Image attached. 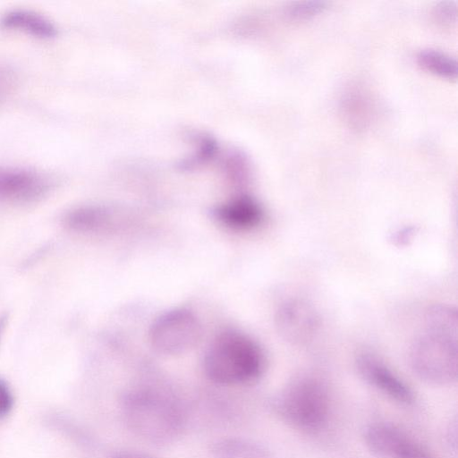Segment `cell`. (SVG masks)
<instances>
[{"label":"cell","mask_w":458,"mask_h":458,"mask_svg":"<svg viewBox=\"0 0 458 458\" xmlns=\"http://www.w3.org/2000/svg\"><path fill=\"white\" fill-rule=\"evenodd\" d=\"M13 406V396L5 380L0 378V418L8 415Z\"/></svg>","instance_id":"cell-18"},{"label":"cell","mask_w":458,"mask_h":458,"mask_svg":"<svg viewBox=\"0 0 458 458\" xmlns=\"http://www.w3.org/2000/svg\"><path fill=\"white\" fill-rule=\"evenodd\" d=\"M265 355L247 335L227 331L219 335L204 358V371L215 383L226 386L251 383L263 374Z\"/></svg>","instance_id":"cell-2"},{"label":"cell","mask_w":458,"mask_h":458,"mask_svg":"<svg viewBox=\"0 0 458 458\" xmlns=\"http://www.w3.org/2000/svg\"><path fill=\"white\" fill-rule=\"evenodd\" d=\"M49 189L41 174L21 167L0 166V201L29 202L41 198Z\"/></svg>","instance_id":"cell-9"},{"label":"cell","mask_w":458,"mask_h":458,"mask_svg":"<svg viewBox=\"0 0 458 458\" xmlns=\"http://www.w3.org/2000/svg\"><path fill=\"white\" fill-rule=\"evenodd\" d=\"M104 219L103 211L95 208H80L64 217L65 225L74 231L87 232L97 229Z\"/></svg>","instance_id":"cell-14"},{"label":"cell","mask_w":458,"mask_h":458,"mask_svg":"<svg viewBox=\"0 0 458 458\" xmlns=\"http://www.w3.org/2000/svg\"><path fill=\"white\" fill-rule=\"evenodd\" d=\"M201 334L197 318L187 310L176 309L163 314L153 323L149 341L157 352L176 355L193 348Z\"/></svg>","instance_id":"cell-5"},{"label":"cell","mask_w":458,"mask_h":458,"mask_svg":"<svg viewBox=\"0 0 458 458\" xmlns=\"http://www.w3.org/2000/svg\"><path fill=\"white\" fill-rule=\"evenodd\" d=\"M216 216L229 227L249 229L261 222L263 211L254 199L242 197L220 207Z\"/></svg>","instance_id":"cell-10"},{"label":"cell","mask_w":458,"mask_h":458,"mask_svg":"<svg viewBox=\"0 0 458 458\" xmlns=\"http://www.w3.org/2000/svg\"><path fill=\"white\" fill-rule=\"evenodd\" d=\"M457 7L455 1H442L434 8V16L437 21L444 24H450L456 20Z\"/></svg>","instance_id":"cell-17"},{"label":"cell","mask_w":458,"mask_h":458,"mask_svg":"<svg viewBox=\"0 0 458 458\" xmlns=\"http://www.w3.org/2000/svg\"><path fill=\"white\" fill-rule=\"evenodd\" d=\"M272 403L282 420L306 433L320 431L330 416L327 389L318 379L310 376L294 378L274 398Z\"/></svg>","instance_id":"cell-4"},{"label":"cell","mask_w":458,"mask_h":458,"mask_svg":"<svg viewBox=\"0 0 458 458\" xmlns=\"http://www.w3.org/2000/svg\"><path fill=\"white\" fill-rule=\"evenodd\" d=\"M327 4L325 1L292 2L285 8V14L292 21L307 20L321 13Z\"/></svg>","instance_id":"cell-16"},{"label":"cell","mask_w":458,"mask_h":458,"mask_svg":"<svg viewBox=\"0 0 458 458\" xmlns=\"http://www.w3.org/2000/svg\"><path fill=\"white\" fill-rule=\"evenodd\" d=\"M447 444L450 448L456 452L457 446V424L456 420L450 424L446 434Z\"/></svg>","instance_id":"cell-20"},{"label":"cell","mask_w":458,"mask_h":458,"mask_svg":"<svg viewBox=\"0 0 458 458\" xmlns=\"http://www.w3.org/2000/svg\"><path fill=\"white\" fill-rule=\"evenodd\" d=\"M417 62L423 69L445 79H455L457 62L455 58L437 49H422L417 55Z\"/></svg>","instance_id":"cell-13"},{"label":"cell","mask_w":458,"mask_h":458,"mask_svg":"<svg viewBox=\"0 0 458 458\" xmlns=\"http://www.w3.org/2000/svg\"><path fill=\"white\" fill-rule=\"evenodd\" d=\"M355 368L362 380L389 399L403 405L414 403L410 386L375 354L360 352L355 358Z\"/></svg>","instance_id":"cell-8"},{"label":"cell","mask_w":458,"mask_h":458,"mask_svg":"<svg viewBox=\"0 0 458 458\" xmlns=\"http://www.w3.org/2000/svg\"><path fill=\"white\" fill-rule=\"evenodd\" d=\"M275 322L281 337L294 345H303L312 341L320 326L314 307L296 298L287 300L279 306Z\"/></svg>","instance_id":"cell-7"},{"label":"cell","mask_w":458,"mask_h":458,"mask_svg":"<svg viewBox=\"0 0 458 458\" xmlns=\"http://www.w3.org/2000/svg\"><path fill=\"white\" fill-rule=\"evenodd\" d=\"M424 327L410 349L411 370L431 386H444L456 382L458 330L428 325Z\"/></svg>","instance_id":"cell-3"},{"label":"cell","mask_w":458,"mask_h":458,"mask_svg":"<svg viewBox=\"0 0 458 458\" xmlns=\"http://www.w3.org/2000/svg\"><path fill=\"white\" fill-rule=\"evenodd\" d=\"M107 458H154L148 454L129 450V449H119L113 451L109 454Z\"/></svg>","instance_id":"cell-19"},{"label":"cell","mask_w":458,"mask_h":458,"mask_svg":"<svg viewBox=\"0 0 458 458\" xmlns=\"http://www.w3.org/2000/svg\"><path fill=\"white\" fill-rule=\"evenodd\" d=\"M215 458H271L263 445L244 437H229L216 440L211 446Z\"/></svg>","instance_id":"cell-12"},{"label":"cell","mask_w":458,"mask_h":458,"mask_svg":"<svg viewBox=\"0 0 458 458\" xmlns=\"http://www.w3.org/2000/svg\"><path fill=\"white\" fill-rule=\"evenodd\" d=\"M4 28L22 30L39 38L54 37L55 25L44 15L31 10L15 8L5 12L1 18Z\"/></svg>","instance_id":"cell-11"},{"label":"cell","mask_w":458,"mask_h":458,"mask_svg":"<svg viewBox=\"0 0 458 458\" xmlns=\"http://www.w3.org/2000/svg\"><path fill=\"white\" fill-rule=\"evenodd\" d=\"M362 438L369 452L377 458H432L419 442L391 423L368 425Z\"/></svg>","instance_id":"cell-6"},{"label":"cell","mask_w":458,"mask_h":458,"mask_svg":"<svg viewBox=\"0 0 458 458\" xmlns=\"http://www.w3.org/2000/svg\"><path fill=\"white\" fill-rule=\"evenodd\" d=\"M343 111L349 121L360 127L366 123L369 115V102L360 90H351L343 99Z\"/></svg>","instance_id":"cell-15"},{"label":"cell","mask_w":458,"mask_h":458,"mask_svg":"<svg viewBox=\"0 0 458 458\" xmlns=\"http://www.w3.org/2000/svg\"><path fill=\"white\" fill-rule=\"evenodd\" d=\"M120 403L128 428L146 441L167 445L182 435L185 415L174 397L155 389L135 388L125 392Z\"/></svg>","instance_id":"cell-1"},{"label":"cell","mask_w":458,"mask_h":458,"mask_svg":"<svg viewBox=\"0 0 458 458\" xmlns=\"http://www.w3.org/2000/svg\"><path fill=\"white\" fill-rule=\"evenodd\" d=\"M5 321H6V318L5 317H1L0 318V335L4 327V325H5Z\"/></svg>","instance_id":"cell-21"}]
</instances>
